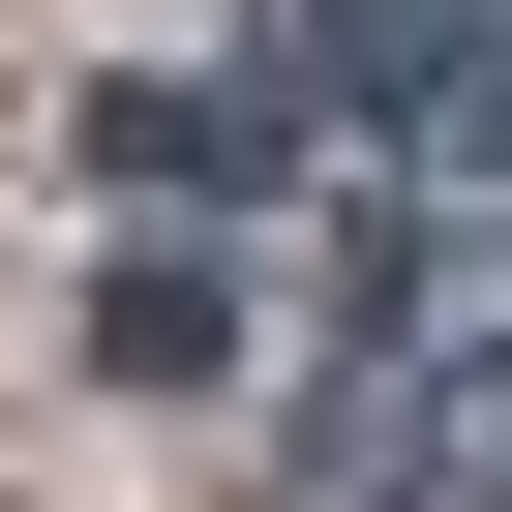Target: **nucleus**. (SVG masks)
Instances as JSON below:
<instances>
[{"label":"nucleus","mask_w":512,"mask_h":512,"mask_svg":"<svg viewBox=\"0 0 512 512\" xmlns=\"http://www.w3.org/2000/svg\"><path fill=\"white\" fill-rule=\"evenodd\" d=\"M91 362H121V392H211V362H241V272H121Z\"/></svg>","instance_id":"1"}]
</instances>
